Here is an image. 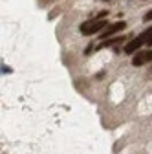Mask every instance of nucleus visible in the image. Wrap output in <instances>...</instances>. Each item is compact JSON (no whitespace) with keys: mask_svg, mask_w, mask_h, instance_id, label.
Here are the masks:
<instances>
[{"mask_svg":"<svg viewBox=\"0 0 152 154\" xmlns=\"http://www.w3.org/2000/svg\"><path fill=\"white\" fill-rule=\"evenodd\" d=\"M148 37H152V28L150 29H147V31H143L138 38H134V41H130L125 48H123V51L126 53V55H132V53H136V51H139V48L145 44V42H148Z\"/></svg>","mask_w":152,"mask_h":154,"instance_id":"f257e3e1","label":"nucleus"},{"mask_svg":"<svg viewBox=\"0 0 152 154\" xmlns=\"http://www.w3.org/2000/svg\"><path fill=\"white\" fill-rule=\"evenodd\" d=\"M106 28V20H103V18H97V20H88L84 24H81V33L83 35H93L97 33L101 29Z\"/></svg>","mask_w":152,"mask_h":154,"instance_id":"f03ea898","label":"nucleus"},{"mask_svg":"<svg viewBox=\"0 0 152 154\" xmlns=\"http://www.w3.org/2000/svg\"><path fill=\"white\" fill-rule=\"evenodd\" d=\"M152 61V50H145V51H136L134 59H132V64L134 66H143L147 63Z\"/></svg>","mask_w":152,"mask_h":154,"instance_id":"7ed1b4c3","label":"nucleus"},{"mask_svg":"<svg viewBox=\"0 0 152 154\" xmlns=\"http://www.w3.org/2000/svg\"><path fill=\"white\" fill-rule=\"evenodd\" d=\"M125 26H126V22H116V24H110V26H106L105 29H103V35H101V38H110L114 33H117V31H121V29H125Z\"/></svg>","mask_w":152,"mask_h":154,"instance_id":"20e7f679","label":"nucleus"},{"mask_svg":"<svg viewBox=\"0 0 152 154\" xmlns=\"http://www.w3.org/2000/svg\"><path fill=\"white\" fill-rule=\"evenodd\" d=\"M143 20H145V22H148V20H152V11H148V13H147V15L143 17Z\"/></svg>","mask_w":152,"mask_h":154,"instance_id":"39448f33","label":"nucleus"},{"mask_svg":"<svg viewBox=\"0 0 152 154\" xmlns=\"http://www.w3.org/2000/svg\"><path fill=\"white\" fill-rule=\"evenodd\" d=\"M148 44H152V37H150V38H148Z\"/></svg>","mask_w":152,"mask_h":154,"instance_id":"423d86ee","label":"nucleus"}]
</instances>
